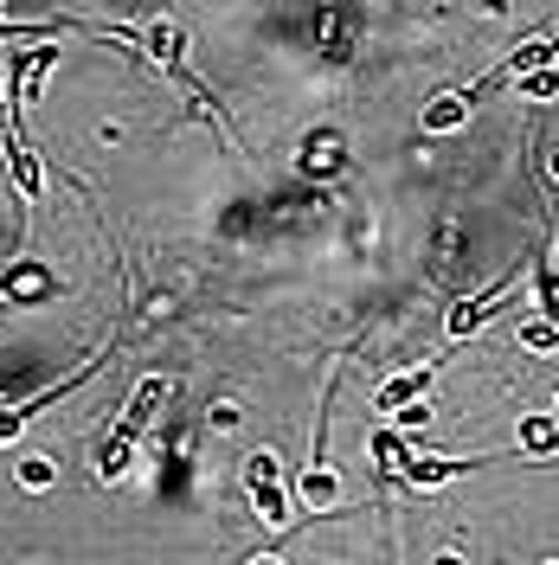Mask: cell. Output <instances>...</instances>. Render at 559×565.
Here are the masks:
<instances>
[{"instance_id": "4fadbf2b", "label": "cell", "mask_w": 559, "mask_h": 565, "mask_svg": "<svg viewBox=\"0 0 559 565\" xmlns=\"http://www.w3.org/2000/svg\"><path fill=\"white\" fill-rule=\"evenodd\" d=\"M52 482H59V469H52L45 457H27V462H20V489H52Z\"/></svg>"}, {"instance_id": "3957f363", "label": "cell", "mask_w": 559, "mask_h": 565, "mask_svg": "<svg viewBox=\"0 0 559 565\" xmlns=\"http://www.w3.org/2000/svg\"><path fill=\"white\" fill-rule=\"evenodd\" d=\"M483 462H502V450H483V457H412L399 469V489H444L456 476H470V469H483Z\"/></svg>"}, {"instance_id": "9c48e42d", "label": "cell", "mask_w": 559, "mask_h": 565, "mask_svg": "<svg viewBox=\"0 0 559 565\" xmlns=\"http://www.w3.org/2000/svg\"><path fill=\"white\" fill-rule=\"evenodd\" d=\"M315 26H321V58L341 65V58L354 52V26H360V20H354L348 7H328V13H315Z\"/></svg>"}, {"instance_id": "2e32d148", "label": "cell", "mask_w": 559, "mask_h": 565, "mask_svg": "<svg viewBox=\"0 0 559 565\" xmlns=\"http://www.w3.org/2000/svg\"><path fill=\"white\" fill-rule=\"evenodd\" d=\"M547 168H553V180H559V148H553V161H547Z\"/></svg>"}, {"instance_id": "8fae6325", "label": "cell", "mask_w": 559, "mask_h": 565, "mask_svg": "<svg viewBox=\"0 0 559 565\" xmlns=\"http://www.w3.org/2000/svg\"><path fill=\"white\" fill-rule=\"evenodd\" d=\"M373 457H380L386 476H399V469H405V462L419 457V450H412V444H405L399 430H380V437H373Z\"/></svg>"}, {"instance_id": "ba28073f", "label": "cell", "mask_w": 559, "mask_h": 565, "mask_svg": "<svg viewBox=\"0 0 559 565\" xmlns=\"http://www.w3.org/2000/svg\"><path fill=\"white\" fill-rule=\"evenodd\" d=\"M7 168H13V186L27 193V200H39L45 193V174H39V161H33V148H27V136L7 122Z\"/></svg>"}, {"instance_id": "52a82bcc", "label": "cell", "mask_w": 559, "mask_h": 565, "mask_svg": "<svg viewBox=\"0 0 559 565\" xmlns=\"http://www.w3.org/2000/svg\"><path fill=\"white\" fill-rule=\"evenodd\" d=\"M296 501L309 508V514H328V508H341V476L328 469V462L315 457L303 476H296Z\"/></svg>"}, {"instance_id": "7a4b0ae2", "label": "cell", "mask_w": 559, "mask_h": 565, "mask_svg": "<svg viewBox=\"0 0 559 565\" xmlns=\"http://www.w3.org/2000/svg\"><path fill=\"white\" fill-rule=\"evenodd\" d=\"M245 489H251V508H257V521L264 527H289V489H283V469L271 450H251L245 457Z\"/></svg>"}, {"instance_id": "e0dca14e", "label": "cell", "mask_w": 559, "mask_h": 565, "mask_svg": "<svg viewBox=\"0 0 559 565\" xmlns=\"http://www.w3.org/2000/svg\"><path fill=\"white\" fill-rule=\"evenodd\" d=\"M0 405H7V398H0Z\"/></svg>"}, {"instance_id": "7c38bea8", "label": "cell", "mask_w": 559, "mask_h": 565, "mask_svg": "<svg viewBox=\"0 0 559 565\" xmlns=\"http://www.w3.org/2000/svg\"><path fill=\"white\" fill-rule=\"evenodd\" d=\"M521 450H527V457H547V450H559V418H527L521 424Z\"/></svg>"}, {"instance_id": "5bb4252c", "label": "cell", "mask_w": 559, "mask_h": 565, "mask_svg": "<svg viewBox=\"0 0 559 565\" xmlns=\"http://www.w3.org/2000/svg\"><path fill=\"white\" fill-rule=\"evenodd\" d=\"M521 348H527V353L559 348V328H553V321H527V328H521Z\"/></svg>"}, {"instance_id": "8992f818", "label": "cell", "mask_w": 559, "mask_h": 565, "mask_svg": "<svg viewBox=\"0 0 559 565\" xmlns=\"http://www.w3.org/2000/svg\"><path fill=\"white\" fill-rule=\"evenodd\" d=\"M59 65V45L45 39V45H33V52H7V71H13V97L27 104V97H39V84H45V71Z\"/></svg>"}, {"instance_id": "9a60e30c", "label": "cell", "mask_w": 559, "mask_h": 565, "mask_svg": "<svg viewBox=\"0 0 559 565\" xmlns=\"http://www.w3.org/2000/svg\"><path fill=\"white\" fill-rule=\"evenodd\" d=\"M245 565H283L277 553H257V559H245Z\"/></svg>"}, {"instance_id": "30bf717a", "label": "cell", "mask_w": 559, "mask_h": 565, "mask_svg": "<svg viewBox=\"0 0 559 565\" xmlns=\"http://www.w3.org/2000/svg\"><path fill=\"white\" fill-rule=\"evenodd\" d=\"M463 116H470V104H463V90H444L437 104H424V116H419V122L431 129V136H444V129H456Z\"/></svg>"}, {"instance_id": "277c9868", "label": "cell", "mask_w": 559, "mask_h": 565, "mask_svg": "<svg viewBox=\"0 0 559 565\" xmlns=\"http://www.w3.org/2000/svg\"><path fill=\"white\" fill-rule=\"evenodd\" d=\"M515 289H521V270H508V277H495L489 289H483V296L456 302V309H451V334H456V341H463V334H476V328H483V321H489L495 309H502V302L515 296Z\"/></svg>"}, {"instance_id": "6da1fadb", "label": "cell", "mask_w": 559, "mask_h": 565, "mask_svg": "<svg viewBox=\"0 0 559 565\" xmlns=\"http://www.w3.org/2000/svg\"><path fill=\"white\" fill-rule=\"evenodd\" d=\"M168 392H175V386H168L161 373H148V380H141V386L129 392L123 418L109 424V437L97 444V476H104V482H116V476H123V469L136 462V444L148 437V424H155V412H161V398H168Z\"/></svg>"}, {"instance_id": "5b68a950", "label": "cell", "mask_w": 559, "mask_h": 565, "mask_svg": "<svg viewBox=\"0 0 559 565\" xmlns=\"http://www.w3.org/2000/svg\"><path fill=\"white\" fill-rule=\"evenodd\" d=\"M437 366H444V353H431L424 366H412V373H399V380H386V386H380V412H386V418H399L405 405H424V386L437 380Z\"/></svg>"}]
</instances>
